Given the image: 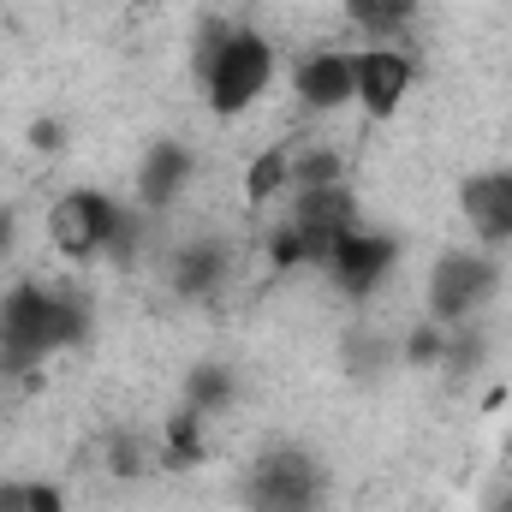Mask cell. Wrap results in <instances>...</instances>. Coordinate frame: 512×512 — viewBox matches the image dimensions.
Returning <instances> with one entry per match:
<instances>
[{
  "label": "cell",
  "instance_id": "cell-1",
  "mask_svg": "<svg viewBox=\"0 0 512 512\" xmlns=\"http://www.w3.org/2000/svg\"><path fill=\"white\" fill-rule=\"evenodd\" d=\"M84 334H90V310L78 292L18 280L0 298V370H36L54 352H72Z\"/></svg>",
  "mask_w": 512,
  "mask_h": 512
},
{
  "label": "cell",
  "instance_id": "cell-2",
  "mask_svg": "<svg viewBox=\"0 0 512 512\" xmlns=\"http://www.w3.org/2000/svg\"><path fill=\"white\" fill-rule=\"evenodd\" d=\"M197 72H203L209 114L239 120L251 102H262V90L274 84V42L262 30H209Z\"/></svg>",
  "mask_w": 512,
  "mask_h": 512
},
{
  "label": "cell",
  "instance_id": "cell-3",
  "mask_svg": "<svg viewBox=\"0 0 512 512\" xmlns=\"http://www.w3.org/2000/svg\"><path fill=\"white\" fill-rule=\"evenodd\" d=\"M131 233H137V221L108 191H96V185H78V191H66L48 209V239H54V251L72 256V262H90L102 251L131 256Z\"/></svg>",
  "mask_w": 512,
  "mask_h": 512
},
{
  "label": "cell",
  "instance_id": "cell-4",
  "mask_svg": "<svg viewBox=\"0 0 512 512\" xmlns=\"http://www.w3.org/2000/svg\"><path fill=\"white\" fill-rule=\"evenodd\" d=\"M495 286H501L495 256L447 251L435 268H429V322H441V328H465V322L489 304Z\"/></svg>",
  "mask_w": 512,
  "mask_h": 512
},
{
  "label": "cell",
  "instance_id": "cell-5",
  "mask_svg": "<svg viewBox=\"0 0 512 512\" xmlns=\"http://www.w3.org/2000/svg\"><path fill=\"white\" fill-rule=\"evenodd\" d=\"M322 465L304 447H274L251 465V512H316Z\"/></svg>",
  "mask_w": 512,
  "mask_h": 512
},
{
  "label": "cell",
  "instance_id": "cell-6",
  "mask_svg": "<svg viewBox=\"0 0 512 512\" xmlns=\"http://www.w3.org/2000/svg\"><path fill=\"white\" fill-rule=\"evenodd\" d=\"M352 84H358V108L370 120H393L417 84V60L405 48H352Z\"/></svg>",
  "mask_w": 512,
  "mask_h": 512
},
{
  "label": "cell",
  "instance_id": "cell-7",
  "mask_svg": "<svg viewBox=\"0 0 512 512\" xmlns=\"http://www.w3.org/2000/svg\"><path fill=\"white\" fill-rule=\"evenodd\" d=\"M393 262H399V245H393L387 233L352 227V233L334 245V256H328V268H322V274H328L346 298H370L387 274H393Z\"/></svg>",
  "mask_w": 512,
  "mask_h": 512
},
{
  "label": "cell",
  "instance_id": "cell-8",
  "mask_svg": "<svg viewBox=\"0 0 512 512\" xmlns=\"http://www.w3.org/2000/svg\"><path fill=\"white\" fill-rule=\"evenodd\" d=\"M459 215L483 251L512 245V167H483L459 185Z\"/></svg>",
  "mask_w": 512,
  "mask_h": 512
},
{
  "label": "cell",
  "instance_id": "cell-9",
  "mask_svg": "<svg viewBox=\"0 0 512 512\" xmlns=\"http://www.w3.org/2000/svg\"><path fill=\"white\" fill-rule=\"evenodd\" d=\"M292 84H298V102L310 114H334L346 102H358V84H352V54L346 48H316L292 66Z\"/></svg>",
  "mask_w": 512,
  "mask_h": 512
},
{
  "label": "cell",
  "instance_id": "cell-10",
  "mask_svg": "<svg viewBox=\"0 0 512 512\" xmlns=\"http://www.w3.org/2000/svg\"><path fill=\"white\" fill-rule=\"evenodd\" d=\"M227 274H233V251L221 239H191V245H179L173 262H167V286L179 298H197V304L215 298L227 286Z\"/></svg>",
  "mask_w": 512,
  "mask_h": 512
},
{
  "label": "cell",
  "instance_id": "cell-11",
  "mask_svg": "<svg viewBox=\"0 0 512 512\" xmlns=\"http://www.w3.org/2000/svg\"><path fill=\"white\" fill-rule=\"evenodd\" d=\"M197 173V161H191V149L185 143H155L149 155H143V167H137V203L149 209V215H161V209H173V197L185 191V179Z\"/></svg>",
  "mask_w": 512,
  "mask_h": 512
},
{
  "label": "cell",
  "instance_id": "cell-12",
  "mask_svg": "<svg viewBox=\"0 0 512 512\" xmlns=\"http://www.w3.org/2000/svg\"><path fill=\"white\" fill-rule=\"evenodd\" d=\"M346 12L370 36V48H399V30L417 18V0H352Z\"/></svg>",
  "mask_w": 512,
  "mask_h": 512
},
{
  "label": "cell",
  "instance_id": "cell-13",
  "mask_svg": "<svg viewBox=\"0 0 512 512\" xmlns=\"http://www.w3.org/2000/svg\"><path fill=\"white\" fill-rule=\"evenodd\" d=\"M203 459V411H191V405H179L173 417H167V429H161V465H197Z\"/></svg>",
  "mask_w": 512,
  "mask_h": 512
},
{
  "label": "cell",
  "instance_id": "cell-14",
  "mask_svg": "<svg viewBox=\"0 0 512 512\" xmlns=\"http://www.w3.org/2000/svg\"><path fill=\"white\" fill-rule=\"evenodd\" d=\"M280 185H292V149H286V143L262 149L251 167H245V197H251V203H268Z\"/></svg>",
  "mask_w": 512,
  "mask_h": 512
},
{
  "label": "cell",
  "instance_id": "cell-15",
  "mask_svg": "<svg viewBox=\"0 0 512 512\" xmlns=\"http://www.w3.org/2000/svg\"><path fill=\"white\" fill-rule=\"evenodd\" d=\"M233 387H239V382H233V370H227V364H197V370H191V382H185V405L209 417V411L233 405Z\"/></svg>",
  "mask_w": 512,
  "mask_h": 512
},
{
  "label": "cell",
  "instance_id": "cell-16",
  "mask_svg": "<svg viewBox=\"0 0 512 512\" xmlns=\"http://www.w3.org/2000/svg\"><path fill=\"white\" fill-rule=\"evenodd\" d=\"M0 512H66L54 483H0Z\"/></svg>",
  "mask_w": 512,
  "mask_h": 512
},
{
  "label": "cell",
  "instance_id": "cell-17",
  "mask_svg": "<svg viewBox=\"0 0 512 512\" xmlns=\"http://www.w3.org/2000/svg\"><path fill=\"white\" fill-rule=\"evenodd\" d=\"M292 185L310 191V185H340V155L334 149H304L292 155Z\"/></svg>",
  "mask_w": 512,
  "mask_h": 512
},
{
  "label": "cell",
  "instance_id": "cell-18",
  "mask_svg": "<svg viewBox=\"0 0 512 512\" xmlns=\"http://www.w3.org/2000/svg\"><path fill=\"white\" fill-rule=\"evenodd\" d=\"M405 358H411V364H441V358H447V328H441V322H423V328L411 334Z\"/></svg>",
  "mask_w": 512,
  "mask_h": 512
},
{
  "label": "cell",
  "instance_id": "cell-19",
  "mask_svg": "<svg viewBox=\"0 0 512 512\" xmlns=\"http://www.w3.org/2000/svg\"><path fill=\"white\" fill-rule=\"evenodd\" d=\"M6 245H12V215L0 209V256H6Z\"/></svg>",
  "mask_w": 512,
  "mask_h": 512
}]
</instances>
